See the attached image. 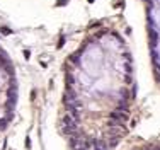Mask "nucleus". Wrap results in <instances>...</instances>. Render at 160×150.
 I'll use <instances>...</instances> for the list:
<instances>
[{
    "mask_svg": "<svg viewBox=\"0 0 160 150\" xmlns=\"http://www.w3.org/2000/svg\"><path fill=\"white\" fill-rule=\"evenodd\" d=\"M66 2H68V0H58V2H56V5H65Z\"/></svg>",
    "mask_w": 160,
    "mask_h": 150,
    "instance_id": "1",
    "label": "nucleus"
}]
</instances>
